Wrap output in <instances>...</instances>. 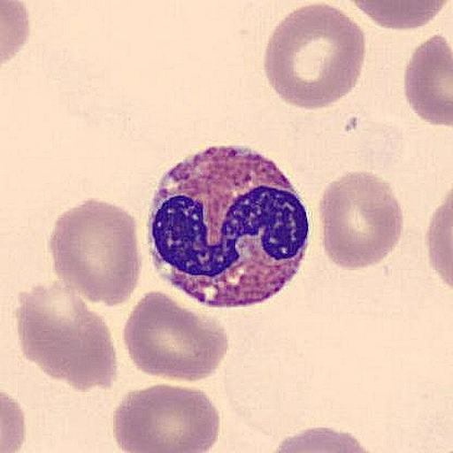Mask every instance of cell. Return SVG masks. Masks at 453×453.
<instances>
[{
  "label": "cell",
  "instance_id": "cell-1",
  "mask_svg": "<svg viewBox=\"0 0 453 453\" xmlns=\"http://www.w3.org/2000/svg\"><path fill=\"white\" fill-rule=\"evenodd\" d=\"M310 225L303 202L273 160L211 146L173 166L149 219L156 271L210 308H248L299 272Z\"/></svg>",
  "mask_w": 453,
  "mask_h": 453
},
{
  "label": "cell",
  "instance_id": "cell-2",
  "mask_svg": "<svg viewBox=\"0 0 453 453\" xmlns=\"http://www.w3.org/2000/svg\"><path fill=\"white\" fill-rule=\"evenodd\" d=\"M365 36L346 13L326 4L301 7L269 39L265 71L287 103L306 110L333 105L356 87Z\"/></svg>",
  "mask_w": 453,
  "mask_h": 453
},
{
  "label": "cell",
  "instance_id": "cell-3",
  "mask_svg": "<svg viewBox=\"0 0 453 453\" xmlns=\"http://www.w3.org/2000/svg\"><path fill=\"white\" fill-rule=\"evenodd\" d=\"M17 319L23 354L51 379L81 391L115 382L110 328L67 286L54 282L23 292Z\"/></svg>",
  "mask_w": 453,
  "mask_h": 453
},
{
  "label": "cell",
  "instance_id": "cell-4",
  "mask_svg": "<svg viewBox=\"0 0 453 453\" xmlns=\"http://www.w3.org/2000/svg\"><path fill=\"white\" fill-rule=\"evenodd\" d=\"M50 251L59 280L93 303H125L138 286L135 220L110 203L89 200L61 215Z\"/></svg>",
  "mask_w": 453,
  "mask_h": 453
},
{
  "label": "cell",
  "instance_id": "cell-5",
  "mask_svg": "<svg viewBox=\"0 0 453 453\" xmlns=\"http://www.w3.org/2000/svg\"><path fill=\"white\" fill-rule=\"evenodd\" d=\"M131 360L145 374L197 381L214 374L228 352L223 326L162 292L145 295L125 327Z\"/></svg>",
  "mask_w": 453,
  "mask_h": 453
},
{
  "label": "cell",
  "instance_id": "cell-6",
  "mask_svg": "<svg viewBox=\"0 0 453 453\" xmlns=\"http://www.w3.org/2000/svg\"><path fill=\"white\" fill-rule=\"evenodd\" d=\"M324 247L349 269L388 257L403 231V214L389 184L370 173H351L329 184L320 202Z\"/></svg>",
  "mask_w": 453,
  "mask_h": 453
},
{
  "label": "cell",
  "instance_id": "cell-7",
  "mask_svg": "<svg viewBox=\"0 0 453 453\" xmlns=\"http://www.w3.org/2000/svg\"><path fill=\"white\" fill-rule=\"evenodd\" d=\"M219 411L209 396L187 387L158 385L127 394L113 418L121 450L200 453L219 439Z\"/></svg>",
  "mask_w": 453,
  "mask_h": 453
},
{
  "label": "cell",
  "instance_id": "cell-8",
  "mask_svg": "<svg viewBox=\"0 0 453 453\" xmlns=\"http://www.w3.org/2000/svg\"><path fill=\"white\" fill-rule=\"evenodd\" d=\"M453 65L449 42L433 36L415 50L405 70V96L415 112L433 125L452 126Z\"/></svg>",
  "mask_w": 453,
  "mask_h": 453
}]
</instances>
